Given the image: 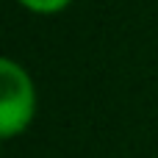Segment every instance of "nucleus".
I'll list each match as a JSON object with an SVG mask.
<instances>
[{"label": "nucleus", "instance_id": "1", "mask_svg": "<svg viewBox=\"0 0 158 158\" xmlns=\"http://www.w3.org/2000/svg\"><path fill=\"white\" fill-rule=\"evenodd\" d=\"M36 117V83L31 72L14 61L0 58V136H22Z\"/></svg>", "mask_w": 158, "mask_h": 158}, {"label": "nucleus", "instance_id": "2", "mask_svg": "<svg viewBox=\"0 0 158 158\" xmlns=\"http://www.w3.org/2000/svg\"><path fill=\"white\" fill-rule=\"evenodd\" d=\"M22 8H28L31 14H58V11H64L72 0H17Z\"/></svg>", "mask_w": 158, "mask_h": 158}]
</instances>
